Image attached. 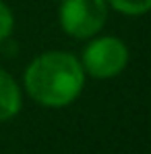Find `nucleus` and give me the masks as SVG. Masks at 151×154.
<instances>
[{"mask_svg":"<svg viewBox=\"0 0 151 154\" xmlns=\"http://www.w3.org/2000/svg\"><path fill=\"white\" fill-rule=\"evenodd\" d=\"M85 71L81 60L66 50L37 54L25 69L23 85L33 102L46 108H64L83 94Z\"/></svg>","mask_w":151,"mask_h":154,"instance_id":"obj_1","label":"nucleus"},{"mask_svg":"<svg viewBox=\"0 0 151 154\" xmlns=\"http://www.w3.org/2000/svg\"><path fill=\"white\" fill-rule=\"evenodd\" d=\"M81 67L93 79H112L120 75L128 65V46L116 35H93L83 48Z\"/></svg>","mask_w":151,"mask_h":154,"instance_id":"obj_2","label":"nucleus"},{"mask_svg":"<svg viewBox=\"0 0 151 154\" xmlns=\"http://www.w3.org/2000/svg\"><path fill=\"white\" fill-rule=\"evenodd\" d=\"M13 29H15V15H13L10 6L4 0H0V44L10 38Z\"/></svg>","mask_w":151,"mask_h":154,"instance_id":"obj_6","label":"nucleus"},{"mask_svg":"<svg viewBox=\"0 0 151 154\" xmlns=\"http://www.w3.org/2000/svg\"><path fill=\"white\" fill-rule=\"evenodd\" d=\"M106 0H60L58 21L64 33L77 40H89L101 33L108 21Z\"/></svg>","mask_w":151,"mask_h":154,"instance_id":"obj_3","label":"nucleus"},{"mask_svg":"<svg viewBox=\"0 0 151 154\" xmlns=\"http://www.w3.org/2000/svg\"><path fill=\"white\" fill-rule=\"evenodd\" d=\"M110 8L126 17H141L151 11V0H106Z\"/></svg>","mask_w":151,"mask_h":154,"instance_id":"obj_5","label":"nucleus"},{"mask_svg":"<svg viewBox=\"0 0 151 154\" xmlns=\"http://www.w3.org/2000/svg\"><path fill=\"white\" fill-rule=\"evenodd\" d=\"M54 2H60V0H54Z\"/></svg>","mask_w":151,"mask_h":154,"instance_id":"obj_7","label":"nucleus"},{"mask_svg":"<svg viewBox=\"0 0 151 154\" xmlns=\"http://www.w3.org/2000/svg\"><path fill=\"white\" fill-rule=\"evenodd\" d=\"M23 108L21 85L10 73L0 69V123L15 119Z\"/></svg>","mask_w":151,"mask_h":154,"instance_id":"obj_4","label":"nucleus"}]
</instances>
